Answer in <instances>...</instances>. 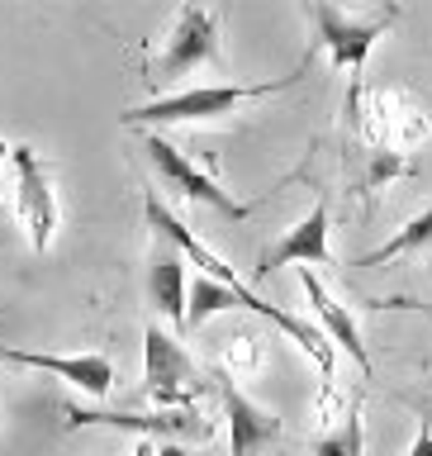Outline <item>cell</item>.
I'll list each match as a JSON object with an SVG mask.
<instances>
[{"label":"cell","mask_w":432,"mask_h":456,"mask_svg":"<svg viewBox=\"0 0 432 456\" xmlns=\"http://www.w3.org/2000/svg\"><path fill=\"white\" fill-rule=\"evenodd\" d=\"M157 456H191V452H185L181 442H162V447H157Z\"/></svg>","instance_id":"cell-19"},{"label":"cell","mask_w":432,"mask_h":456,"mask_svg":"<svg viewBox=\"0 0 432 456\" xmlns=\"http://www.w3.org/2000/svg\"><path fill=\"white\" fill-rule=\"evenodd\" d=\"M314 67V53H305V62L285 77H271V81H219V86H185V91H167V95H152L148 105H134L119 114L124 128H157V124H205V119H224L233 114L238 105L248 100H266V95H281L290 86L305 81V71Z\"/></svg>","instance_id":"cell-2"},{"label":"cell","mask_w":432,"mask_h":456,"mask_svg":"<svg viewBox=\"0 0 432 456\" xmlns=\"http://www.w3.org/2000/svg\"><path fill=\"white\" fill-rule=\"evenodd\" d=\"M205 390L214 385L200 376L191 352L157 323L143 328V399H152L157 409H195Z\"/></svg>","instance_id":"cell-5"},{"label":"cell","mask_w":432,"mask_h":456,"mask_svg":"<svg viewBox=\"0 0 432 456\" xmlns=\"http://www.w3.org/2000/svg\"><path fill=\"white\" fill-rule=\"evenodd\" d=\"M305 20L314 24V53H328L333 67L347 71V119L356 124L362 114V91H366V57L376 48V38L399 20V5H380L376 14H347L323 0H305Z\"/></svg>","instance_id":"cell-3"},{"label":"cell","mask_w":432,"mask_h":456,"mask_svg":"<svg viewBox=\"0 0 432 456\" xmlns=\"http://www.w3.org/2000/svg\"><path fill=\"white\" fill-rule=\"evenodd\" d=\"M148 305L167 323L185 328V305H191V276H185V256L176 242L152 233V256H148Z\"/></svg>","instance_id":"cell-12"},{"label":"cell","mask_w":432,"mask_h":456,"mask_svg":"<svg viewBox=\"0 0 432 456\" xmlns=\"http://www.w3.org/2000/svg\"><path fill=\"white\" fill-rule=\"evenodd\" d=\"M5 152H10V148H5V142H0V162H5Z\"/></svg>","instance_id":"cell-21"},{"label":"cell","mask_w":432,"mask_h":456,"mask_svg":"<svg viewBox=\"0 0 432 456\" xmlns=\"http://www.w3.org/2000/svg\"><path fill=\"white\" fill-rule=\"evenodd\" d=\"M290 262H309V266H328V262H333V242H328V200H319L305 219H299L295 228H285V233L262 252V262H257V281H266L276 266H290Z\"/></svg>","instance_id":"cell-10"},{"label":"cell","mask_w":432,"mask_h":456,"mask_svg":"<svg viewBox=\"0 0 432 456\" xmlns=\"http://www.w3.org/2000/svg\"><path fill=\"white\" fill-rule=\"evenodd\" d=\"M409 456H432V423H428V419L419 423V437H413V447H409Z\"/></svg>","instance_id":"cell-18"},{"label":"cell","mask_w":432,"mask_h":456,"mask_svg":"<svg viewBox=\"0 0 432 456\" xmlns=\"http://www.w3.org/2000/svg\"><path fill=\"white\" fill-rule=\"evenodd\" d=\"M134 456H152V447H148V442H143V447H138V452H134Z\"/></svg>","instance_id":"cell-20"},{"label":"cell","mask_w":432,"mask_h":456,"mask_svg":"<svg viewBox=\"0 0 432 456\" xmlns=\"http://www.w3.org/2000/svg\"><path fill=\"white\" fill-rule=\"evenodd\" d=\"M143 152H148V162H152L157 176H162L167 191H176L181 200H195V205L219 209L224 219H248V205H238L219 181L205 176V171H200L191 157L176 148V142H167L162 134H143Z\"/></svg>","instance_id":"cell-7"},{"label":"cell","mask_w":432,"mask_h":456,"mask_svg":"<svg viewBox=\"0 0 432 456\" xmlns=\"http://www.w3.org/2000/svg\"><path fill=\"white\" fill-rule=\"evenodd\" d=\"M404 176H413V162H404L399 152H371V171H366V181H362V195L376 200L380 185L404 181Z\"/></svg>","instance_id":"cell-17"},{"label":"cell","mask_w":432,"mask_h":456,"mask_svg":"<svg viewBox=\"0 0 432 456\" xmlns=\"http://www.w3.org/2000/svg\"><path fill=\"white\" fill-rule=\"evenodd\" d=\"M219 14H214L209 5H181L176 20H171L167 38H162V53L148 62V86L157 95H167L171 81L191 77L195 67H209L219 62Z\"/></svg>","instance_id":"cell-4"},{"label":"cell","mask_w":432,"mask_h":456,"mask_svg":"<svg viewBox=\"0 0 432 456\" xmlns=\"http://www.w3.org/2000/svg\"><path fill=\"white\" fill-rule=\"evenodd\" d=\"M214 390L224 399V413H228V456H252L257 447L276 442L281 433V419L271 409H262L257 399H248L233 385V376H214Z\"/></svg>","instance_id":"cell-11"},{"label":"cell","mask_w":432,"mask_h":456,"mask_svg":"<svg viewBox=\"0 0 432 456\" xmlns=\"http://www.w3.org/2000/svg\"><path fill=\"white\" fill-rule=\"evenodd\" d=\"M314 456H366V419H362V399H356L352 413L333 428V433H323L319 442H314Z\"/></svg>","instance_id":"cell-16"},{"label":"cell","mask_w":432,"mask_h":456,"mask_svg":"<svg viewBox=\"0 0 432 456\" xmlns=\"http://www.w3.org/2000/svg\"><path fill=\"white\" fill-rule=\"evenodd\" d=\"M299 281H305V295H309L314 314H319V333H323L328 342H338V347L347 352V356H352V362L362 366V370H371V352H366L362 328H356V319L347 314V305H338V299L323 290V281L314 276L309 266H299Z\"/></svg>","instance_id":"cell-13"},{"label":"cell","mask_w":432,"mask_h":456,"mask_svg":"<svg viewBox=\"0 0 432 456\" xmlns=\"http://www.w3.org/2000/svg\"><path fill=\"white\" fill-rule=\"evenodd\" d=\"M143 214H148V224H152V233H157V238L176 242L185 262H195L200 271H205V276H214L219 285H228V290H238L242 309L262 314V319H266L271 328H281L285 338H295L299 347H305V352L314 356V362H319V370H323V376H333V342H328V338L319 333V328H314V323H305V319H295V314H290V309H281V305H266V299L257 295L252 285H242V281H238V271L228 266L219 252H209L205 242H200V238L191 233V228H185V224L176 219V214H171V209L162 205V200H157V191H148V195H143Z\"/></svg>","instance_id":"cell-1"},{"label":"cell","mask_w":432,"mask_h":456,"mask_svg":"<svg viewBox=\"0 0 432 456\" xmlns=\"http://www.w3.org/2000/svg\"><path fill=\"white\" fill-rule=\"evenodd\" d=\"M224 309H242V299L238 290H228V285H219L214 276H200L191 281V305H185V328H200L205 319H214V314H224Z\"/></svg>","instance_id":"cell-14"},{"label":"cell","mask_w":432,"mask_h":456,"mask_svg":"<svg viewBox=\"0 0 432 456\" xmlns=\"http://www.w3.org/2000/svg\"><path fill=\"white\" fill-rule=\"evenodd\" d=\"M67 428H124V433L143 437H185V442H205L214 428L200 419L195 409H157V413H119V409H77L62 404Z\"/></svg>","instance_id":"cell-8"},{"label":"cell","mask_w":432,"mask_h":456,"mask_svg":"<svg viewBox=\"0 0 432 456\" xmlns=\"http://www.w3.org/2000/svg\"><path fill=\"white\" fill-rule=\"evenodd\" d=\"M10 167H14V214H20L24 233H29V248L34 252H48L53 248V233L62 224V205H57V191H53V171L38 162L34 148H10Z\"/></svg>","instance_id":"cell-6"},{"label":"cell","mask_w":432,"mask_h":456,"mask_svg":"<svg viewBox=\"0 0 432 456\" xmlns=\"http://www.w3.org/2000/svg\"><path fill=\"white\" fill-rule=\"evenodd\" d=\"M432 242V205L423 209V214H413V219L399 228V233L385 242V248H376V252H366V256H356L352 266H385V262H395V256H404V252H419V248H428Z\"/></svg>","instance_id":"cell-15"},{"label":"cell","mask_w":432,"mask_h":456,"mask_svg":"<svg viewBox=\"0 0 432 456\" xmlns=\"http://www.w3.org/2000/svg\"><path fill=\"white\" fill-rule=\"evenodd\" d=\"M0 362L29 366V370H48V376L77 385V390L91 395V399H105L114 390V366H110V356H100V352L57 356V352H29V347H5V342H0Z\"/></svg>","instance_id":"cell-9"}]
</instances>
